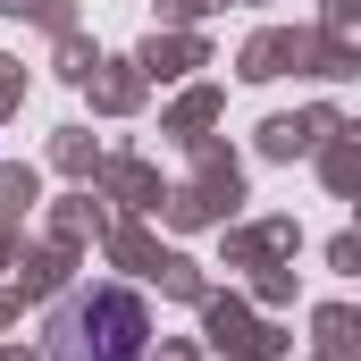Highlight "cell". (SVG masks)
<instances>
[{"mask_svg":"<svg viewBox=\"0 0 361 361\" xmlns=\"http://www.w3.org/2000/svg\"><path fill=\"white\" fill-rule=\"evenodd\" d=\"M143 345H152V311L126 286H85L51 319V361H143Z\"/></svg>","mask_w":361,"mask_h":361,"instance_id":"6da1fadb","label":"cell"}]
</instances>
